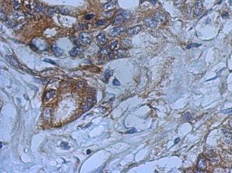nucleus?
<instances>
[{"label": "nucleus", "mask_w": 232, "mask_h": 173, "mask_svg": "<svg viewBox=\"0 0 232 173\" xmlns=\"http://www.w3.org/2000/svg\"><path fill=\"white\" fill-rule=\"evenodd\" d=\"M95 102H96V99L94 97H93V96L89 97V98L87 99V101H85L84 103L82 104L81 108L83 110V111L87 112V110H89L91 108H92L93 106H94Z\"/></svg>", "instance_id": "obj_1"}, {"label": "nucleus", "mask_w": 232, "mask_h": 173, "mask_svg": "<svg viewBox=\"0 0 232 173\" xmlns=\"http://www.w3.org/2000/svg\"><path fill=\"white\" fill-rule=\"evenodd\" d=\"M79 39L83 44H89L92 42V35L88 32H83L79 35Z\"/></svg>", "instance_id": "obj_2"}, {"label": "nucleus", "mask_w": 232, "mask_h": 173, "mask_svg": "<svg viewBox=\"0 0 232 173\" xmlns=\"http://www.w3.org/2000/svg\"><path fill=\"white\" fill-rule=\"evenodd\" d=\"M203 2L201 0H196L195 5H194V16L195 17H198L203 11Z\"/></svg>", "instance_id": "obj_3"}, {"label": "nucleus", "mask_w": 232, "mask_h": 173, "mask_svg": "<svg viewBox=\"0 0 232 173\" xmlns=\"http://www.w3.org/2000/svg\"><path fill=\"white\" fill-rule=\"evenodd\" d=\"M125 31V27L124 26H117V27H114L111 29V31H109V35L112 37H116V36H119L122 32Z\"/></svg>", "instance_id": "obj_4"}, {"label": "nucleus", "mask_w": 232, "mask_h": 173, "mask_svg": "<svg viewBox=\"0 0 232 173\" xmlns=\"http://www.w3.org/2000/svg\"><path fill=\"white\" fill-rule=\"evenodd\" d=\"M144 23H145L146 25L149 26V27H151V28H154V27H156L157 25V21L155 19V18L154 17H146L145 19H144Z\"/></svg>", "instance_id": "obj_5"}, {"label": "nucleus", "mask_w": 232, "mask_h": 173, "mask_svg": "<svg viewBox=\"0 0 232 173\" xmlns=\"http://www.w3.org/2000/svg\"><path fill=\"white\" fill-rule=\"evenodd\" d=\"M141 30V26H135L134 27L129 29L126 30V33L129 36H134L136 35L138 33H139V31Z\"/></svg>", "instance_id": "obj_6"}, {"label": "nucleus", "mask_w": 232, "mask_h": 173, "mask_svg": "<svg viewBox=\"0 0 232 173\" xmlns=\"http://www.w3.org/2000/svg\"><path fill=\"white\" fill-rule=\"evenodd\" d=\"M6 59L9 63V64H11L12 66L17 68L19 67V63H18L17 60L14 58V56L7 55V56H6Z\"/></svg>", "instance_id": "obj_7"}, {"label": "nucleus", "mask_w": 232, "mask_h": 173, "mask_svg": "<svg viewBox=\"0 0 232 173\" xmlns=\"http://www.w3.org/2000/svg\"><path fill=\"white\" fill-rule=\"evenodd\" d=\"M96 41L98 42L99 45H104L106 43V37L105 34L103 33L98 34V36H96Z\"/></svg>", "instance_id": "obj_8"}, {"label": "nucleus", "mask_w": 232, "mask_h": 173, "mask_svg": "<svg viewBox=\"0 0 232 173\" xmlns=\"http://www.w3.org/2000/svg\"><path fill=\"white\" fill-rule=\"evenodd\" d=\"M52 51H53L54 54L56 56H61L64 53V50L62 49L61 48H59L58 46L56 45H54L52 46Z\"/></svg>", "instance_id": "obj_9"}, {"label": "nucleus", "mask_w": 232, "mask_h": 173, "mask_svg": "<svg viewBox=\"0 0 232 173\" xmlns=\"http://www.w3.org/2000/svg\"><path fill=\"white\" fill-rule=\"evenodd\" d=\"M154 18L157 21V22L163 23L165 22V16L162 13H161L160 11H157L155 13V14H154Z\"/></svg>", "instance_id": "obj_10"}, {"label": "nucleus", "mask_w": 232, "mask_h": 173, "mask_svg": "<svg viewBox=\"0 0 232 173\" xmlns=\"http://www.w3.org/2000/svg\"><path fill=\"white\" fill-rule=\"evenodd\" d=\"M124 20L125 19H124V17L122 15V14H117V16H115L113 22H112V24H121V23L123 22Z\"/></svg>", "instance_id": "obj_11"}, {"label": "nucleus", "mask_w": 232, "mask_h": 173, "mask_svg": "<svg viewBox=\"0 0 232 173\" xmlns=\"http://www.w3.org/2000/svg\"><path fill=\"white\" fill-rule=\"evenodd\" d=\"M117 4V1L116 0H112V1H109V2L105 4L103 6L104 9H112Z\"/></svg>", "instance_id": "obj_12"}, {"label": "nucleus", "mask_w": 232, "mask_h": 173, "mask_svg": "<svg viewBox=\"0 0 232 173\" xmlns=\"http://www.w3.org/2000/svg\"><path fill=\"white\" fill-rule=\"evenodd\" d=\"M56 94V92H55V91L54 90H50V91H48L46 92L44 95V99L45 101H48V100H49L50 98H51L53 97L54 95H55Z\"/></svg>", "instance_id": "obj_13"}, {"label": "nucleus", "mask_w": 232, "mask_h": 173, "mask_svg": "<svg viewBox=\"0 0 232 173\" xmlns=\"http://www.w3.org/2000/svg\"><path fill=\"white\" fill-rule=\"evenodd\" d=\"M197 168H200V169H204L206 168V161L203 157H200L198 160V163H197Z\"/></svg>", "instance_id": "obj_14"}, {"label": "nucleus", "mask_w": 232, "mask_h": 173, "mask_svg": "<svg viewBox=\"0 0 232 173\" xmlns=\"http://www.w3.org/2000/svg\"><path fill=\"white\" fill-rule=\"evenodd\" d=\"M59 13L62 14H69L71 12V10L69 9L67 7V6H61V7H58L57 8Z\"/></svg>", "instance_id": "obj_15"}, {"label": "nucleus", "mask_w": 232, "mask_h": 173, "mask_svg": "<svg viewBox=\"0 0 232 173\" xmlns=\"http://www.w3.org/2000/svg\"><path fill=\"white\" fill-rule=\"evenodd\" d=\"M51 115V109L49 108H47L44 111V117L46 120H49Z\"/></svg>", "instance_id": "obj_16"}, {"label": "nucleus", "mask_w": 232, "mask_h": 173, "mask_svg": "<svg viewBox=\"0 0 232 173\" xmlns=\"http://www.w3.org/2000/svg\"><path fill=\"white\" fill-rule=\"evenodd\" d=\"M79 54V49L77 48H74L72 50L69 51V55L72 57H75Z\"/></svg>", "instance_id": "obj_17"}, {"label": "nucleus", "mask_w": 232, "mask_h": 173, "mask_svg": "<svg viewBox=\"0 0 232 173\" xmlns=\"http://www.w3.org/2000/svg\"><path fill=\"white\" fill-rule=\"evenodd\" d=\"M121 14H122V15H123L124 17V19L125 20L129 19L131 18V17H132V14H131V12L129 11H124Z\"/></svg>", "instance_id": "obj_18"}, {"label": "nucleus", "mask_w": 232, "mask_h": 173, "mask_svg": "<svg viewBox=\"0 0 232 173\" xmlns=\"http://www.w3.org/2000/svg\"><path fill=\"white\" fill-rule=\"evenodd\" d=\"M109 48L111 50H116L118 48V41H114L110 44Z\"/></svg>", "instance_id": "obj_19"}, {"label": "nucleus", "mask_w": 232, "mask_h": 173, "mask_svg": "<svg viewBox=\"0 0 232 173\" xmlns=\"http://www.w3.org/2000/svg\"><path fill=\"white\" fill-rule=\"evenodd\" d=\"M12 3H13V6H14V9H16V10L20 9V6H21V4H20V2H18L17 0H13Z\"/></svg>", "instance_id": "obj_20"}, {"label": "nucleus", "mask_w": 232, "mask_h": 173, "mask_svg": "<svg viewBox=\"0 0 232 173\" xmlns=\"http://www.w3.org/2000/svg\"><path fill=\"white\" fill-rule=\"evenodd\" d=\"M126 50L125 49H119V50L118 51V56L121 57V58H122L124 56H126Z\"/></svg>", "instance_id": "obj_21"}, {"label": "nucleus", "mask_w": 232, "mask_h": 173, "mask_svg": "<svg viewBox=\"0 0 232 173\" xmlns=\"http://www.w3.org/2000/svg\"><path fill=\"white\" fill-rule=\"evenodd\" d=\"M15 22H14L13 20L9 19L7 22V25L8 27H14V26H16V24H15Z\"/></svg>", "instance_id": "obj_22"}, {"label": "nucleus", "mask_w": 232, "mask_h": 173, "mask_svg": "<svg viewBox=\"0 0 232 173\" xmlns=\"http://www.w3.org/2000/svg\"><path fill=\"white\" fill-rule=\"evenodd\" d=\"M100 52L101 54H109V48L106 47V46H104V47H102V49H101Z\"/></svg>", "instance_id": "obj_23"}, {"label": "nucleus", "mask_w": 232, "mask_h": 173, "mask_svg": "<svg viewBox=\"0 0 232 173\" xmlns=\"http://www.w3.org/2000/svg\"><path fill=\"white\" fill-rule=\"evenodd\" d=\"M112 71L111 70H106V72H105V74H104V77L106 78V80H108L109 78V77L112 75Z\"/></svg>", "instance_id": "obj_24"}, {"label": "nucleus", "mask_w": 232, "mask_h": 173, "mask_svg": "<svg viewBox=\"0 0 232 173\" xmlns=\"http://www.w3.org/2000/svg\"><path fill=\"white\" fill-rule=\"evenodd\" d=\"M56 9L57 8H55V7H51V8L49 9V10H48L47 11V15H49V16H50V15H52V14L55 12Z\"/></svg>", "instance_id": "obj_25"}, {"label": "nucleus", "mask_w": 232, "mask_h": 173, "mask_svg": "<svg viewBox=\"0 0 232 173\" xmlns=\"http://www.w3.org/2000/svg\"><path fill=\"white\" fill-rule=\"evenodd\" d=\"M201 46V45L198 44H190L188 45L186 49H191V48L199 47V46Z\"/></svg>", "instance_id": "obj_26"}, {"label": "nucleus", "mask_w": 232, "mask_h": 173, "mask_svg": "<svg viewBox=\"0 0 232 173\" xmlns=\"http://www.w3.org/2000/svg\"><path fill=\"white\" fill-rule=\"evenodd\" d=\"M191 115L190 113H185L184 115V116H183V118H184V120H189L191 119Z\"/></svg>", "instance_id": "obj_27"}, {"label": "nucleus", "mask_w": 232, "mask_h": 173, "mask_svg": "<svg viewBox=\"0 0 232 173\" xmlns=\"http://www.w3.org/2000/svg\"><path fill=\"white\" fill-rule=\"evenodd\" d=\"M174 3H175V5L177 7H180L182 6V3H183V0H175L174 1Z\"/></svg>", "instance_id": "obj_28"}, {"label": "nucleus", "mask_w": 232, "mask_h": 173, "mask_svg": "<svg viewBox=\"0 0 232 173\" xmlns=\"http://www.w3.org/2000/svg\"><path fill=\"white\" fill-rule=\"evenodd\" d=\"M106 23V21L105 20H99L96 22V26H102L104 24H105Z\"/></svg>", "instance_id": "obj_29"}, {"label": "nucleus", "mask_w": 232, "mask_h": 173, "mask_svg": "<svg viewBox=\"0 0 232 173\" xmlns=\"http://www.w3.org/2000/svg\"><path fill=\"white\" fill-rule=\"evenodd\" d=\"M61 147L64 148V149H65V150L69 148V146L68 143H67V142H62V144H61Z\"/></svg>", "instance_id": "obj_30"}, {"label": "nucleus", "mask_w": 232, "mask_h": 173, "mask_svg": "<svg viewBox=\"0 0 232 173\" xmlns=\"http://www.w3.org/2000/svg\"><path fill=\"white\" fill-rule=\"evenodd\" d=\"M113 85H114V86H120L121 84H120V82L118 81L117 78H115L114 80L113 81Z\"/></svg>", "instance_id": "obj_31"}, {"label": "nucleus", "mask_w": 232, "mask_h": 173, "mask_svg": "<svg viewBox=\"0 0 232 173\" xmlns=\"http://www.w3.org/2000/svg\"><path fill=\"white\" fill-rule=\"evenodd\" d=\"M1 20L4 22V21H5L6 20V15L4 14V12L2 10L1 11Z\"/></svg>", "instance_id": "obj_32"}, {"label": "nucleus", "mask_w": 232, "mask_h": 173, "mask_svg": "<svg viewBox=\"0 0 232 173\" xmlns=\"http://www.w3.org/2000/svg\"><path fill=\"white\" fill-rule=\"evenodd\" d=\"M94 17V15L93 14H88V15H87V16L85 17V19H92Z\"/></svg>", "instance_id": "obj_33"}, {"label": "nucleus", "mask_w": 232, "mask_h": 173, "mask_svg": "<svg viewBox=\"0 0 232 173\" xmlns=\"http://www.w3.org/2000/svg\"><path fill=\"white\" fill-rule=\"evenodd\" d=\"M222 113H232V108L229 109H227V110H222Z\"/></svg>", "instance_id": "obj_34"}, {"label": "nucleus", "mask_w": 232, "mask_h": 173, "mask_svg": "<svg viewBox=\"0 0 232 173\" xmlns=\"http://www.w3.org/2000/svg\"><path fill=\"white\" fill-rule=\"evenodd\" d=\"M44 61H46V62H49V63H50V64H51L56 65V63H55V62H54V61H53L52 60H51V59H44Z\"/></svg>", "instance_id": "obj_35"}, {"label": "nucleus", "mask_w": 232, "mask_h": 173, "mask_svg": "<svg viewBox=\"0 0 232 173\" xmlns=\"http://www.w3.org/2000/svg\"><path fill=\"white\" fill-rule=\"evenodd\" d=\"M136 132H137V130H136V129L133 128V129H132V130H129V131L127 132V133H136Z\"/></svg>", "instance_id": "obj_36"}, {"label": "nucleus", "mask_w": 232, "mask_h": 173, "mask_svg": "<svg viewBox=\"0 0 232 173\" xmlns=\"http://www.w3.org/2000/svg\"><path fill=\"white\" fill-rule=\"evenodd\" d=\"M228 16H229V14H228V13H227V12L222 14V17H224V18H227V17H228Z\"/></svg>", "instance_id": "obj_37"}, {"label": "nucleus", "mask_w": 232, "mask_h": 173, "mask_svg": "<svg viewBox=\"0 0 232 173\" xmlns=\"http://www.w3.org/2000/svg\"><path fill=\"white\" fill-rule=\"evenodd\" d=\"M109 59H112V58L114 57V54H113V53H109Z\"/></svg>", "instance_id": "obj_38"}, {"label": "nucleus", "mask_w": 232, "mask_h": 173, "mask_svg": "<svg viewBox=\"0 0 232 173\" xmlns=\"http://www.w3.org/2000/svg\"><path fill=\"white\" fill-rule=\"evenodd\" d=\"M179 141H180V138H179V137H178L177 139L175 140V141H174V144H177V143H178Z\"/></svg>", "instance_id": "obj_39"}, {"label": "nucleus", "mask_w": 232, "mask_h": 173, "mask_svg": "<svg viewBox=\"0 0 232 173\" xmlns=\"http://www.w3.org/2000/svg\"><path fill=\"white\" fill-rule=\"evenodd\" d=\"M87 153H90V150H87Z\"/></svg>", "instance_id": "obj_40"}, {"label": "nucleus", "mask_w": 232, "mask_h": 173, "mask_svg": "<svg viewBox=\"0 0 232 173\" xmlns=\"http://www.w3.org/2000/svg\"><path fill=\"white\" fill-rule=\"evenodd\" d=\"M108 1H112V0H108Z\"/></svg>", "instance_id": "obj_41"}]
</instances>
